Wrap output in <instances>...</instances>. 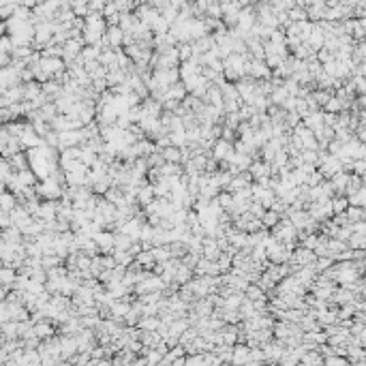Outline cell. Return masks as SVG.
<instances>
[{
  "label": "cell",
  "mask_w": 366,
  "mask_h": 366,
  "mask_svg": "<svg viewBox=\"0 0 366 366\" xmlns=\"http://www.w3.org/2000/svg\"><path fill=\"white\" fill-rule=\"evenodd\" d=\"M323 180V176L319 169H315V172H311L309 176H306V180H304V184H309V186H315V184H319V182Z\"/></svg>",
  "instance_id": "obj_55"
},
{
  "label": "cell",
  "mask_w": 366,
  "mask_h": 366,
  "mask_svg": "<svg viewBox=\"0 0 366 366\" xmlns=\"http://www.w3.org/2000/svg\"><path fill=\"white\" fill-rule=\"evenodd\" d=\"M86 43H84V39L81 37H71V39H67L62 43V60L64 62H69V60H75V58L79 56V52H81V47H84Z\"/></svg>",
  "instance_id": "obj_2"
},
{
  "label": "cell",
  "mask_w": 366,
  "mask_h": 366,
  "mask_svg": "<svg viewBox=\"0 0 366 366\" xmlns=\"http://www.w3.org/2000/svg\"><path fill=\"white\" fill-rule=\"evenodd\" d=\"M317 169L321 172L323 178H330V176L336 174L339 169H343V161H340V158L336 157V155H328V157L319 163V167H317Z\"/></svg>",
  "instance_id": "obj_5"
},
{
  "label": "cell",
  "mask_w": 366,
  "mask_h": 366,
  "mask_svg": "<svg viewBox=\"0 0 366 366\" xmlns=\"http://www.w3.org/2000/svg\"><path fill=\"white\" fill-rule=\"evenodd\" d=\"M347 246L349 249H366V234H353L347 238Z\"/></svg>",
  "instance_id": "obj_38"
},
{
  "label": "cell",
  "mask_w": 366,
  "mask_h": 366,
  "mask_svg": "<svg viewBox=\"0 0 366 366\" xmlns=\"http://www.w3.org/2000/svg\"><path fill=\"white\" fill-rule=\"evenodd\" d=\"M323 364L326 366H349V360L345 356H339V353H332V356L323 358Z\"/></svg>",
  "instance_id": "obj_47"
},
{
  "label": "cell",
  "mask_w": 366,
  "mask_h": 366,
  "mask_svg": "<svg viewBox=\"0 0 366 366\" xmlns=\"http://www.w3.org/2000/svg\"><path fill=\"white\" fill-rule=\"evenodd\" d=\"M129 306H131V302H127V300H122V298H116L114 302L109 304V317H114V319H122V317L127 315Z\"/></svg>",
  "instance_id": "obj_11"
},
{
  "label": "cell",
  "mask_w": 366,
  "mask_h": 366,
  "mask_svg": "<svg viewBox=\"0 0 366 366\" xmlns=\"http://www.w3.org/2000/svg\"><path fill=\"white\" fill-rule=\"evenodd\" d=\"M279 212H274V210H265L263 212V214H261V225L265 227V229H270V227H274L276 225V223H279Z\"/></svg>",
  "instance_id": "obj_39"
},
{
  "label": "cell",
  "mask_w": 366,
  "mask_h": 366,
  "mask_svg": "<svg viewBox=\"0 0 366 366\" xmlns=\"http://www.w3.org/2000/svg\"><path fill=\"white\" fill-rule=\"evenodd\" d=\"M300 364H306V366H319L323 364V356L317 349H309L302 353V358H300Z\"/></svg>",
  "instance_id": "obj_18"
},
{
  "label": "cell",
  "mask_w": 366,
  "mask_h": 366,
  "mask_svg": "<svg viewBox=\"0 0 366 366\" xmlns=\"http://www.w3.org/2000/svg\"><path fill=\"white\" fill-rule=\"evenodd\" d=\"M103 197L107 199V202H111L114 206L118 204H125V191H122L118 184H109V188L103 193Z\"/></svg>",
  "instance_id": "obj_15"
},
{
  "label": "cell",
  "mask_w": 366,
  "mask_h": 366,
  "mask_svg": "<svg viewBox=\"0 0 366 366\" xmlns=\"http://www.w3.org/2000/svg\"><path fill=\"white\" fill-rule=\"evenodd\" d=\"M188 326H191V323H188V319H186V317H176V319H174V321H172V323H169V326H167V332H169V334H176V336H180V334L184 332V330H186Z\"/></svg>",
  "instance_id": "obj_28"
},
{
  "label": "cell",
  "mask_w": 366,
  "mask_h": 366,
  "mask_svg": "<svg viewBox=\"0 0 366 366\" xmlns=\"http://www.w3.org/2000/svg\"><path fill=\"white\" fill-rule=\"evenodd\" d=\"M326 150L330 152V155H336V157H339V155H340V150H343V144H340V141H339V139H334V137H332V139H330V141H328Z\"/></svg>",
  "instance_id": "obj_56"
},
{
  "label": "cell",
  "mask_w": 366,
  "mask_h": 366,
  "mask_svg": "<svg viewBox=\"0 0 366 366\" xmlns=\"http://www.w3.org/2000/svg\"><path fill=\"white\" fill-rule=\"evenodd\" d=\"M127 118H129V122H139L141 118H144L141 105H131V107L127 109Z\"/></svg>",
  "instance_id": "obj_49"
},
{
  "label": "cell",
  "mask_w": 366,
  "mask_h": 366,
  "mask_svg": "<svg viewBox=\"0 0 366 366\" xmlns=\"http://www.w3.org/2000/svg\"><path fill=\"white\" fill-rule=\"evenodd\" d=\"M161 157H163V161H167V163H180V148L172 144L161 150Z\"/></svg>",
  "instance_id": "obj_30"
},
{
  "label": "cell",
  "mask_w": 366,
  "mask_h": 366,
  "mask_svg": "<svg viewBox=\"0 0 366 366\" xmlns=\"http://www.w3.org/2000/svg\"><path fill=\"white\" fill-rule=\"evenodd\" d=\"M326 249H328V255L334 259L340 251H345V249H347V242H345V240H340V238H336V235H334V238H328Z\"/></svg>",
  "instance_id": "obj_20"
},
{
  "label": "cell",
  "mask_w": 366,
  "mask_h": 366,
  "mask_svg": "<svg viewBox=\"0 0 366 366\" xmlns=\"http://www.w3.org/2000/svg\"><path fill=\"white\" fill-rule=\"evenodd\" d=\"M349 227H351L353 234H366V223L364 221H353V223H349Z\"/></svg>",
  "instance_id": "obj_58"
},
{
  "label": "cell",
  "mask_w": 366,
  "mask_h": 366,
  "mask_svg": "<svg viewBox=\"0 0 366 366\" xmlns=\"http://www.w3.org/2000/svg\"><path fill=\"white\" fill-rule=\"evenodd\" d=\"M321 109H323V111H330V114H339V111H343V103H340L339 99H336L334 94H332V97H330L328 101L323 103Z\"/></svg>",
  "instance_id": "obj_45"
},
{
  "label": "cell",
  "mask_w": 366,
  "mask_h": 366,
  "mask_svg": "<svg viewBox=\"0 0 366 366\" xmlns=\"http://www.w3.org/2000/svg\"><path fill=\"white\" fill-rule=\"evenodd\" d=\"M302 122H304V127H306V129H311L313 133L319 131V129L323 127V109L309 111V114H306V116L302 118Z\"/></svg>",
  "instance_id": "obj_10"
},
{
  "label": "cell",
  "mask_w": 366,
  "mask_h": 366,
  "mask_svg": "<svg viewBox=\"0 0 366 366\" xmlns=\"http://www.w3.org/2000/svg\"><path fill=\"white\" fill-rule=\"evenodd\" d=\"M135 24H137V17H135L133 11H125V13H120V20H118V26L122 28V32H131Z\"/></svg>",
  "instance_id": "obj_21"
},
{
  "label": "cell",
  "mask_w": 366,
  "mask_h": 366,
  "mask_svg": "<svg viewBox=\"0 0 366 366\" xmlns=\"http://www.w3.org/2000/svg\"><path fill=\"white\" fill-rule=\"evenodd\" d=\"M167 30H169V24L163 20L161 13H158L155 20H152V24H150V32H152V34H165Z\"/></svg>",
  "instance_id": "obj_34"
},
{
  "label": "cell",
  "mask_w": 366,
  "mask_h": 366,
  "mask_svg": "<svg viewBox=\"0 0 366 366\" xmlns=\"http://www.w3.org/2000/svg\"><path fill=\"white\" fill-rule=\"evenodd\" d=\"M246 358H249V345L246 343H234L232 364H246Z\"/></svg>",
  "instance_id": "obj_16"
},
{
  "label": "cell",
  "mask_w": 366,
  "mask_h": 366,
  "mask_svg": "<svg viewBox=\"0 0 366 366\" xmlns=\"http://www.w3.org/2000/svg\"><path fill=\"white\" fill-rule=\"evenodd\" d=\"M330 206H332V212L336 214V212H345V208L349 204H347L345 195H332V197H330Z\"/></svg>",
  "instance_id": "obj_40"
},
{
  "label": "cell",
  "mask_w": 366,
  "mask_h": 366,
  "mask_svg": "<svg viewBox=\"0 0 366 366\" xmlns=\"http://www.w3.org/2000/svg\"><path fill=\"white\" fill-rule=\"evenodd\" d=\"M238 137V135H235V131L234 129H229V127H225L223 125V129H221V139H225V141H232L234 144V139Z\"/></svg>",
  "instance_id": "obj_57"
},
{
  "label": "cell",
  "mask_w": 366,
  "mask_h": 366,
  "mask_svg": "<svg viewBox=\"0 0 366 366\" xmlns=\"http://www.w3.org/2000/svg\"><path fill=\"white\" fill-rule=\"evenodd\" d=\"M92 240L97 242L99 253H101V255H111V253H114V232H109V229H101V232H97L92 235Z\"/></svg>",
  "instance_id": "obj_3"
},
{
  "label": "cell",
  "mask_w": 366,
  "mask_h": 366,
  "mask_svg": "<svg viewBox=\"0 0 366 366\" xmlns=\"http://www.w3.org/2000/svg\"><path fill=\"white\" fill-rule=\"evenodd\" d=\"M232 155H234V144H232V141L221 139V137H218L214 144H212V148H210V157L216 158V161H227Z\"/></svg>",
  "instance_id": "obj_4"
},
{
  "label": "cell",
  "mask_w": 366,
  "mask_h": 366,
  "mask_svg": "<svg viewBox=\"0 0 366 366\" xmlns=\"http://www.w3.org/2000/svg\"><path fill=\"white\" fill-rule=\"evenodd\" d=\"M193 279V270L188 268V265H184V263H178V268H176V272H174V281L178 283V285H184L186 281H191Z\"/></svg>",
  "instance_id": "obj_22"
},
{
  "label": "cell",
  "mask_w": 366,
  "mask_h": 366,
  "mask_svg": "<svg viewBox=\"0 0 366 366\" xmlns=\"http://www.w3.org/2000/svg\"><path fill=\"white\" fill-rule=\"evenodd\" d=\"M111 257L116 259V263H118V265H125V268H127V265L133 261V255H131V253H129V251H125V249H114V253H111Z\"/></svg>",
  "instance_id": "obj_35"
},
{
  "label": "cell",
  "mask_w": 366,
  "mask_h": 366,
  "mask_svg": "<svg viewBox=\"0 0 366 366\" xmlns=\"http://www.w3.org/2000/svg\"><path fill=\"white\" fill-rule=\"evenodd\" d=\"M283 4H285V9H291L296 7V0H283Z\"/></svg>",
  "instance_id": "obj_62"
},
{
  "label": "cell",
  "mask_w": 366,
  "mask_h": 366,
  "mask_svg": "<svg viewBox=\"0 0 366 366\" xmlns=\"http://www.w3.org/2000/svg\"><path fill=\"white\" fill-rule=\"evenodd\" d=\"M135 152H137V157H148L150 152H155V141L148 139V137H141L135 141Z\"/></svg>",
  "instance_id": "obj_19"
},
{
  "label": "cell",
  "mask_w": 366,
  "mask_h": 366,
  "mask_svg": "<svg viewBox=\"0 0 366 366\" xmlns=\"http://www.w3.org/2000/svg\"><path fill=\"white\" fill-rule=\"evenodd\" d=\"M99 64H103L105 69H111L116 67V50L114 47H103L101 52H99Z\"/></svg>",
  "instance_id": "obj_14"
},
{
  "label": "cell",
  "mask_w": 366,
  "mask_h": 366,
  "mask_svg": "<svg viewBox=\"0 0 366 366\" xmlns=\"http://www.w3.org/2000/svg\"><path fill=\"white\" fill-rule=\"evenodd\" d=\"M107 0H88V11H101Z\"/></svg>",
  "instance_id": "obj_60"
},
{
  "label": "cell",
  "mask_w": 366,
  "mask_h": 366,
  "mask_svg": "<svg viewBox=\"0 0 366 366\" xmlns=\"http://www.w3.org/2000/svg\"><path fill=\"white\" fill-rule=\"evenodd\" d=\"M150 7H152V9H157L158 13H161L163 9H167V7H169V0H150Z\"/></svg>",
  "instance_id": "obj_59"
},
{
  "label": "cell",
  "mask_w": 366,
  "mask_h": 366,
  "mask_svg": "<svg viewBox=\"0 0 366 366\" xmlns=\"http://www.w3.org/2000/svg\"><path fill=\"white\" fill-rule=\"evenodd\" d=\"M362 186H364V176L349 174V180H347V184H345L343 195H351V193H356L358 188H362Z\"/></svg>",
  "instance_id": "obj_27"
},
{
  "label": "cell",
  "mask_w": 366,
  "mask_h": 366,
  "mask_svg": "<svg viewBox=\"0 0 366 366\" xmlns=\"http://www.w3.org/2000/svg\"><path fill=\"white\" fill-rule=\"evenodd\" d=\"M263 362V349L261 347H249V358H246V364H259Z\"/></svg>",
  "instance_id": "obj_48"
},
{
  "label": "cell",
  "mask_w": 366,
  "mask_h": 366,
  "mask_svg": "<svg viewBox=\"0 0 366 366\" xmlns=\"http://www.w3.org/2000/svg\"><path fill=\"white\" fill-rule=\"evenodd\" d=\"M345 197H347V204L349 206H366V186L358 188V191L351 195H345Z\"/></svg>",
  "instance_id": "obj_32"
},
{
  "label": "cell",
  "mask_w": 366,
  "mask_h": 366,
  "mask_svg": "<svg viewBox=\"0 0 366 366\" xmlns=\"http://www.w3.org/2000/svg\"><path fill=\"white\" fill-rule=\"evenodd\" d=\"M176 50H178L180 62H182V60H191V58L195 56V54H193V47H191V41H182V43L176 45Z\"/></svg>",
  "instance_id": "obj_36"
},
{
  "label": "cell",
  "mask_w": 366,
  "mask_h": 366,
  "mask_svg": "<svg viewBox=\"0 0 366 366\" xmlns=\"http://www.w3.org/2000/svg\"><path fill=\"white\" fill-rule=\"evenodd\" d=\"M99 52H101V47H99V45H84V47H81V52H79L81 62H86V60H97V58H99Z\"/></svg>",
  "instance_id": "obj_33"
},
{
  "label": "cell",
  "mask_w": 366,
  "mask_h": 366,
  "mask_svg": "<svg viewBox=\"0 0 366 366\" xmlns=\"http://www.w3.org/2000/svg\"><path fill=\"white\" fill-rule=\"evenodd\" d=\"M351 81H353V90H356V94H366L364 75H351Z\"/></svg>",
  "instance_id": "obj_51"
},
{
  "label": "cell",
  "mask_w": 366,
  "mask_h": 366,
  "mask_svg": "<svg viewBox=\"0 0 366 366\" xmlns=\"http://www.w3.org/2000/svg\"><path fill=\"white\" fill-rule=\"evenodd\" d=\"M135 199H137V204L139 206H146V204H150L152 199H155V193H152V184L148 182V184H141L137 188V193H135Z\"/></svg>",
  "instance_id": "obj_17"
},
{
  "label": "cell",
  "mask_w": 366,
  "mask_h": 366,
  "mask_svg": "<svg viewBox=\"0 0 366 366\" xmlns=\"http://www.w3.org/2000/svg\"><path fill=\"white\" fill-rule=\"evenodd\" d=\"M161 17L167 24H172V22H176V17H178V9L176 7H167V9H163L161 11Z\"/></svg>",
  "instance_id": "obj_54"
},
{
  "label": "cell",
  "mask_w": 366,
  "mask_h": 366,
  "mask_svg": "<svg viewBox=\"0 0 366 366\" xmlns=\"http://www.w3.org/2000/svg\"><path fill=\"white\" fill-rule=\"evenodd\" d=\"M249 174L253 176V180L268 178L270 176V163L263 161V158H253L251 165H249Z\"/></svg>",
  "instance_id": "obj_7"
},
{
  "label": "cell",
  "mask_w": 366,
  "mask_h": 366,
  "mask_svg": "<svg viewBox=\"0 0 366 366\" xmlns=\"http://www.w3.org/2000/svg\"><path fill=\"white\" fill-rule=\"evenodd\" d=\"M300 120H302V118H300V116H298V111H293V109L285 114V127H287V129H293Z\"/></svg>",
  "instance_id": "obj_52"
},
{
  "label": "cell",
  "mask_w": 366,
  "mask_h": 366,
  "mask_svg": "<svg viewBox=\"0 0 366 366\" xmlns=\"http://www.w3.org/2000/svg\"><path fill=\"white\" fill-rule=\"evenodd\" d=\"M300 158H302V163H315L317 165V150L302 148V150H300Z\"/></svg>",
  "instance_id": "obj_53"
},
{
  "label": "cell",
  "mask_w": 366,
  "mask_h": 366,
  "mask_svg": "<svg viewBox=\"0 0 366 366\" xmlns=\"http://www.w3.org/2000/svg\"><path fill=\"white\" fill-rule=\"evenodd\" d=\"M125 79H127V71H122L120 67H111V69H107V73H105V81H107L109 88L122 84Z\"/></svg>",
  "instance_id": "obj_13"
},
{
  "label": "cell",
  "mask_w": 366,
  "mask_h": 366,
  "mask_svg": "<svg viewBox=\"0 0 366 366\" xmlns=\"http://www.w3.org/2000/svg\"><path fill=\"white\" fill-rule=\"evenodd\" d=\"M345 216H347V221H349V223L364 221V218H366L364 206H347V208H345Z\"/></svg>",
  "instance_id": "obj_26"
},
{
  "label": "cell",
  "mask_w": 366,
  "mask_h": 366,
  "mask_svg": "<svg viewBox=\"0 0 366 366\" xmlns=\"http://www.w3.org/2000/svg\"><path fill=\"white\" fill-rule=\"evenodd\" d=\"M265 293H263V289L255 285V283H249L244 289V298H249V300H259V298H263Z\"/></svg>",
  "instance_id": "obj_43"
},
{
  "label": "cell",
  "mask_w": 366,
  "mask_h": 366,
  "mask_svg": "<svg viewBox=\"0 0 366 366\" xmlns=\"http://www.w3.org/2000/svg\"><path fill=\"white\" fill-rule=\"evenodd\" d=\"M244 75H249L253 79H270L272 78V71L268 69V64L263 60H255V58H249L244 64Z\"/></svg>",
  "instance_id": "obj_1"
},
{
  "label": "cell",
  "mask_w": 366,
  "mask_h": 366,
  "mask_svg": "<svg viewBox=\"0 0 366 366\" xmlns=\"http://www.w3.org/2000/svg\"><path fill=\"white\" fill-rule=\"evenodd\" d=\"M351 174H356V176H366V158H353V163H351Z\"/></svg>",
  "instance_id": "obj_50"
},
{
  "label": "cell",
  "mask_w": 366,
  "mask_h": 366,
  "mask_svg": "<svg viewBox=\"0 0 366 366\" xmlns=\"http://www.w3.org/2000/svg\"><path fill=\"white\" fill-rule=\"evenodd\" d=\"M131 238H129L127 234H122V232H114V249H129L131 246Z\"/></svg>",
  "instance_id": "obj_42"
},
{
  "label": "cell",
  "mask_w": 366,
  "mask_h": 366,
  "mask_svg": "<svg viewBox=\"0 0 366 366\" xmlns=\"http://www.w3.org/2000/svg\"><path fill=\"white\" fill-rule=\"evenodd\" d=\"M158 174H161V178H169V176H180V174H182V165H180V163H167V161H165L163 165H158Z\"/></svg>",
  "instance_id": "obj_23"
},
{
  "label": "cell",
  "mask_w": 366,
  "mask_h": 366,
  "mask_svg": "<svg viewBox=\"0 0 366 366\" xmlns=\"http://www.w3.org/2000/svg\"><path fill=\"white\" fill-rule=\"evenodd\" d=\"M81 148V152H79V161L86 165V167H90V165L97 161V152H94L92 148H88V146L84 144V146H79Z\"/></svg>",
  "instance_id": "obj_37"
},
{
  "label": "cell",
  "mask_w": 366,
  "mask_h": 366,
  "mask_svg": "<svg viewBox=\"0 0 366 366\" xmlns=\"http://www.w3.org/2000/svg\"><path fill=\"white\" fill-rule=\"evenodd\" d=\"M186 94H188V92H186V86L182 84V79L176 81V84H172V86H167V99H176V101H182Z\"/></svg>",
  "instance_id": "obj_24"
},
{
  "label": "cell",
  "mask_w": 366,
  "mask_h": 366,
  "mask_svg": "<svg viewBox=\"0 0 366 366\" xmlns=\"http://www.w3.org/2000/svg\"><path fill=\"white\" fill-rule=\"evenodd\" d=\"M287 17H289V22H302V20H309L306 17V9L304 7H291V9H287Z\"/></svg>",
  "instance_id": "obj_44"
},
{
  "label": "cell",
  "mask_w": 366,
  "mask_h": 366,
  "mask_svg": "<svg viewBox=\"0 0 366 366\" xmlns=\"http://www.w3.org/2000/svg\"><path fill=\"white\" fill-rule=\"evenodd\" d=\"M133 259H135V261H137L144 270H152V265H155V257H152L150 251H139Z\"/></svg>",
  "instance_id": "obj_29"
},
{
  "label": "cell",
  "mask_w": 366,
  "mask_h": 366,
  "mask_svg": "<svg viewBox=\"0 0 366 366\" xmlns=\"http://www.w3.org/2000/svg\"><path fill=\"white\" fill-rule=\"evenodd\" d=\"M216 265H218V270H221V274H225L232 270V255L229 253H221V255L216 257Z\"/></svg>",
  "instance_id": "obj_46"
},
{
  "label": "cell",
  "mask_w": 366,
  "mask_h": 366,
  "mask_svg": "<svg viewBox=\"0 0 366 366\" xmlns=\"http://www.w3.org/2000/svg\"><path fill=\"white\" fill-rule=\"evenodd\" d=\"M186 0H169V7H176V9H180L182 4H184Z\"/></svg>",
  "instance_id": "obj_61"
},
{
  "label": "cell",
  "mask_w": 366,
  "mask_h": 366,
  "mask_svg": "<svg viewBox=\"0 0 366 366\" xmlns=\"http://www.w3.org/2000/svg\"><path fill=\"white\" fill-rule=\"evenodd\" d=\"M315 253H313L311 249H304L302 244H296V249L291 251V261L298 263V265H313V261H315Z\"/></svg>",
  "instance_id": "obj_6"
},
{
  "label": "cell",
  "mask_w": 366,
  "mask_h": 366,
  "mask_svg": "<svg viewBox=\"0 0 366 366\" xmlns=\"http://www.w3.org/2000/svg\"><path fill=\"white\" fill-rule=\"evenodd\" d=\"M167 249H169V255L180 259V257L186 253V244H184V242H180V240H172V242L167 244Z\"/></svg>",
  "instance_id": "obj_41"
},
{
  "label": "cell",
  "mask_w": 366,
  "mask_h": 366,
  "mask_svg": "<svg viewBox=\"0 0 366 366\" xmlns=\"http://www.w3.org/2000/svg\"><path fill=\"white\" fill-rule=\"evenodd\" d=\"M218 255H221V251H218V246H216V240H214V238H204L202 257L210 259V261H216Z\"/></svg>",
  "instance_id": "obj_12"
},
{
  "label": "cell",
  "mask_w": 366,
  "mask_h": 366,
  "mask_svg": "<svg viewBox=\"0 0 366 366\" xmlns=\"http://www.w3.org/2000/svg\"><path fill=\"white\" fill-rule=\"evenodd\" d=\"M287 97H289V94H287L285 88H283V84L274 86V88H272V92L268 94V99H270V103H272V105H281V103L285 101Z\"/></svg>",
  "instance_id": "obj_31"
},
{
  "label": "cell",
  "mask_w": 366,
  "mask_h": 366,
  "mask_svg": "<svg viewBox=\"0 0 366 366\" xmlns=\"http://www.w3.org/2000/svg\"><path fill=\"white\" fill-rule=\"evenodd\" d=\"M105 43H107L109 47H122V39H125V32H122L120 26H107V30H105L103 34Z\"/></svg>",
  "instance_id": "obj_9"
},
{
  "label": "cell",
  "mask_w": 366,
  "mask_h": 366,
  "mask_svg": "<svg viewBox=\"0 0 366 366\" xmlns=\"http://www.w3.org/2000/svg\"><path fill=\"white\" fill-rule=\"evenodd\" d=\"M238 313H240L242 319H251V317H255L257 311H255V304H253V300L242 298V302H240V306H238Z\"/></svg>",
  "instance_id": "obj_25"
},
{
  "label": "cell",
  "mask_w": 366,
  "mask_h": 366,
  "mask_svg": "<svg viewBox=\"0 0 366 366\" xmlns=\"http://www.w3.org/2000/svg\"><path fill=\"white\" fill-rule=\"evenodd\" d=\"M191 47H193V54H206V52H210L212 47H214V37H212V32H206L204 37L193 39Z\"/></svg>",
  "instance_id": "obj_8"
}]
</instances>
